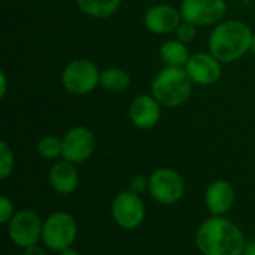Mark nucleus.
<instances>
[{
  "label": "nucleus",
  "mask_w": 255,
  "mask_h": 255,
  "mask_svg": "<svg viewBox=\"0 0 255 255\" xmlns=\"http://www.w3.org/2000/svg\"><path fill=\"white\" fill-rule=\"evenodd\" d=\"M196 245L203 255H242L247 242L235 223L212 217L199 227Z\"/></svg>",
  "instance_id": "1"
},
{
  "label": "nucleus",
  "mask_w": 255,
  "mask_h": 255,
  "mask_svg": "<svg viewBox=\"0 0 255 255\" xmlns=\"http://www.w3.org/2000/svg\"><path fill=\"white\" fill-rule=\"evenodd\" d=\"M254 33L239 19L220 22L211 33L209 52L221 63H235L251 49Z\"/></svg>",
  "instance_id": "2"
},
{
  "label": "nucleus",
  "mask_w": 255,
  "mask_h": 255,
  "mask_svg": "<svg viewBox=\"0 0 255 255\" xmlns=\"http://www.w3.org/2000/svg\"><path fill=\"white\" fill-rule=\"evenodd\" d=\"M193 81L185 67H164L157 73L151 85V94L164 108L184 105L193 93Z\"/></svg>",
  "instance_id": "3"
},
{
  "label": "nucleus",
  "mask_w": 255,
  "mask_h": 255,
  "mask_svg": "<svg viewBox=\"0 0 255 255\" xmlns=\"http://www.w3.org/2000/svg\"><path fill=\"white\" fill-rule=\"evenodd\" d=\"M61 84L72 96H85L100 85V70L87 58L72 60L61 73Z\"/></svg>",
  "instance_id": "4"
},
{
  "label": "nucleus",
  "mask_w": 255,
  "mask_h": 255,
  "mask_svg": "<svg viewBox=\"0 0 255 255\" xmlns=\"http://www.w3.org/2000/svg\"><path fill=\"white\" fill-rule=\"evenodd\" d=\"M78 226L75 218L67 212H55L43 221L42 242L46 248L55 253H61L70 248L76 239Z\"/></svg>",
  "instance_id": "5"
},
{
  "label": "nucleus",
  "mask_w": 255,
  "mask_h": 255,
  "mask_svg": "<svg viewBox=\"0 0 255 255\" xmlns=\"http://www.w3.org/2000/svg\"><path fill=\"white\" fill-rule=\"evenodd\" d=\"M43 223L40 217L31 209H22L15 212V215L7 223V235L9 239L19 248H30L37 245L39 239H42Z\"/></svg>",
  "instance_id": "6"
},
{
  "label": "nucleus",
  "mask_w": 255,
  "mask_h": 255,
  "mask_svg": "<svg viewBox=\"0 0 255 255\" xmlns=\"http://www.w3.org/2000/svg\"><path fill=\"white\" fill-rule=\"evenodd\" d=\"M148 190L151 197L161 205H173L179 202L185 191V184L182 176L169 167L157 169L149 178Z\"/></svg>",
  "instance_id": "7"
},
{
  "label": "nucleus",
  "mask_w": 255,
  "mask_h": 255,
  "mask_svg": "<svg viewBox=\"0 0 255 255\" xmlns=\"http://www.w3.org/2000/svg\"><path fill=\"white\" fill-rule=\"evenodd\" d=\"M181 15L196 27L212 25L223 19L227 10L226 0H182Z\"/></svg>",
  "instance_id": "8"
},
{
  "label": "nucleus",
  "mask_w": 255,
  "mask_h": 255,
  "mask_svg": "<svg viewBox=\"0 0 255 255\" xmlns=\"http://www.w3.org/2000/svg\"><path fill=\"white\" fill-rule=\"evenodd\" d=\"M96 149V137L87 127H72L63 137L61 157L73 164L87 161Z\"/></svg>",
  "instance_id": "9"
},
{
  "label": "nucleus",
  "mask_w": 255,
  "mask_h": 255,
  "mask_svg": "<svg viewBox=\"0 0 255 255\" xmlns=\"http://www.w3.org/2000/svg\"><path fill=\"white\" fill-rule=\"evenodd\" d=\"M112 217L115 223L126 230L139 227L145 218V206L140 196L131 191L120 193L112 203Z\"/></svg>",
  "instance_id": "10"
},
{
  "label": "nucleus",
  "mask_w": 255,
  "mask_h": 255,
  "mask_svg": "<svg viewBox=\"0 0 255 255\" xmlns=\"http://www.w3.org/2000/svg\"><path fill=\"white\" fill-rule=\"evenodd\" d=\"M185 70L194 84L209 87L221 78V61L211 52H196L190 55Z\"/></svg>",
  "instance_id": "11"
},
{
  "label": "nucleus",
  "mask_w": 255,
  "mask_h": 255,
  "mask_svg": "<svg viewBox=\"0 0 255 255\" xmlns=\"http://www.w3.org/2000/svg\"><path fill=\"white\" fill-rule=\"evenodd\" d=\"M181 10L170 4H154L146 9L143 15L145 27L154 34H169L176 31L178 25L182 22Z\"/></svg>",
  "instance_id": "12"
},
{
  "label": "nucleus",
  "mask_w": 255,
  "mask_h": 255,
  "mask_svg": "<svg viewBox=\"0 0 255 255\" xmlns=\"http://www.w3.org/2000/svg\"><path fill=\"white\" fill-rule=\"evenodd\" d=\"M161 117V105L152 94L137 96L130 105V120L140 130L152 128Z\"/></svg>",
  "instance_id": "13"
},
{
  "label": "nucleus",
  "mask_w": 255,
  "mask_h": 255,
  "mask_svg": "<svg viewBox=\"0 0 255 255\" xmlns=\"http://www.w3.org/2000/svg\"><path fill=\"white\" fill-rule=\"evenodd\" d=\"M206 206L214 217H221L229 212L235 203V188L227 181H215L206 190Z\"/></svg>",
  "instance_id": "14"
},
{
  "label": "nucleus",
  "mask_w": 255,
  "mask_h": 255,
  "mask_svg": "<svg viewBox=\"0 0 255 255\" xmlns=\"http://www.w3.org/2000/svg\"><path fill=\"white\" fill-rule=\"evenodd\" d=\"M78 170L70 161H58L51 167L49 182L55 193L58 194H70L78 187Z\"/></svg>",
  "instance_id": "15"
},
{
  "label": "nucleus",
  "mask_w": 255,
  "mask_h": 255,
  "mask_svg": "<svg viewBox=\"0 0 255 255\" xmlns=\"http://www.w3.org/2000/svg\"><path fill=\"white\" fill-rule=\"evenodd\" d=\"M190 51L187 43L173 39L167 40L160 48V58L167 67H185L190 60Z\"/></svg>",
  "instance_id": "16"
},
{
  "label": "nucleus",
  "mask_w": 255,
  "mask_h": 255,
  "mask_svg": "<svg viewBox=\"0 0 255 255\" xmlns=\"http://www.w3.org/2000/svg\"><path fill=\"white\" fill-rule=\"evenodd\" d=\"M130 76L120 67H108L100 72V87L109 93H123L130 87Z\"/></svg>",
  "instance_id": "17"
},
{
  "label": "nucleus",
  "mask_w": 255,
  "mask_h": 255,
  "mask_svg": "<svg viewBox=\"0 0 255 255\" xmlns=\"http://www.w3.org/2000/svg\"><path fill=\"white\" fill-rule=\"evenodd\" d=\"M76 4L88 16L108 18L118 10L121 0H76Z\"/></svg>",
  "instance_id": "18"
},
{
  "label": "nucleus",
  "mask_w": 255,
  "mask_h": 255,
  "mask_svg": "<svg viewBox=\"0 0 255 255\" xmlns=\"http://www.w3.org/2000/svg\"><path fill=\"white\" fill-rule=\"evenodd\" d=\"M37 152L46 160H55L63 152V139L57 136H45L37 143Z\"/></svg>",
  "instance_id": "19"
},
{
  "label": "nucleus",
  "mask_w": 255,
  "mask_h": 255,
  "mask_svg": "<svg viewBox=\"0 0 255 255\" xmlns=\"http://www.w3.org/2000/svg\"><path fill=\"white\" fill-rule=\"evenodd\" d=\"M13 152L6 142H0V179H7L13 170Z\"/></svg>",
  "instance_id": "20"
},
{
  "label": "nucleus",
  "mask_w": 255,
  "mask_h": 255,
  "mask_svg": "<svg viewBox=\"0 0 255 255\" xmlns=\"http://www.w3.org/2000/svg\"><path fill=\"white\" fill-rule=\"evenodd\" d=\"M176 39L184 42V43H188L191 40H194L196 37V33H197V27L191 22H187V21H182L178 28H176Z\"/></svg>",
  "instance_id": "21"
},
{
  "label": "nucleus",
  "mask_w": 255,
  "mask_h": 255,
  "mask_svg": "<svg viewBox=\"0 0 255 255\" xmlns=\"http://www.w3.org/2000/svg\"><path fill=\"white\" fill-rule=\"evenodd\" d=\"M13 215H15L13 203L6 196H1L0 197V223L1 224H7Z\"/></svg>",
  "instance_id": "22"
},
{
  "label": "nucleus",
  "mask_w": 255,
  "mask_h": 255,
  "mask_svg": "<svg viewBox=\"0 0 255 255\" xmlns=\"http://www.w3.org/2000/svg\"><path fill=\"white\" fill-rule=\"evenodd\" d=\"M149 185V182H146V179L143 178V176H136V178H133L131 179V184H130V191L131 193H134V194H139L140 196V193L142 191H145V188Z\"/></svg>",
  "instance_id": "23"
},
{
  "label": "nucleus",
  "mask_w": 255,
  "mask_h": 255,
  "mask_svg": "<svg viewBox=\"0 0 255 255\" xmlns=\"http://www.w3.org/2000/svg\"><path fill=\"white\" fill-rule=\"evenodd\" d=\"M6 90H7V79H6V73L0 72V99H3L6 96Z\"/></svg>",
  "instance_id": "24"
},
{
  "label": "nucleus",
  "mask_w": 255,
  "mask_h": 255,
  "mask_svg": "<svg viewBox=\"0 0 255 255\" xmlns=\"http://www.w3.org/2000/svg\"><path fill=\"white\" fill-rule=\"evenodd\" d=\"M24 255H46V251L42 247H39V245H33V247L25 250Z\"/></svg>",
  "instance_id": "25"
},
{
  "label": "nucleus",
  "mask_w": 255,
  "mask_h": 255,
  "mask_svg": "<svg viewBox=\"0 0 255 255\" xmlns=\"http://www.w3.org/2000/svg\"><path fill=\"white\" fill-rule=\"evenodd\" d=\"M242 255H255V241H251L245 245Z\"/></svg>",
  "instance_id": "26"
},
{
  "label": "nucleus",
  "mask_w": 255,
  "mask_h": 255,
  "mask_svg": "<svg viewBox=\"0 0 255 255\" xmlns=\"http://www.w3.org/2000/svg\"><path fill=\"white\" fill-rule=\"evenodd\" d=\"M60 255H79V253L70 247V248H66V250H63V251L60 253Z\"/></svg>",
  "instance_id": "27"
},
{
  "label": "nucleus",
  "mask_w": 255,
  "mask_h": 255,
  "mask_svg": "<svg viewBox=\"0 0 255 255\" xmlns=\"http://www.w3.org/2000/svg\"><path fill=\"white\" fill-rule=\"evenodd\" d=\"M250 51L255 55V33L254 36H253V40H251V49H250Z\"/></svg>",
  "instance_id": "28"
}]
</instances>
